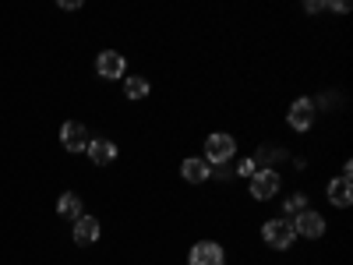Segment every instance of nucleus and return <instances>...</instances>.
Here are the masks:
<instances>
[{"label":"nucleus","mask_w":353,"mask_h":265,"mask_svg":"<svg viewBox=\"0 0 353 265\" xmlns=\"http://www.w3.org/2000/svg\"><path fill=\"white\" fill-rule=\"evenodd\" d=\"M191 265H223V248L216 244V241H198L194 248H191Z\"/></svg>","instance_id":"obj_6"},{"label":"nucleus","mask_w":353,"mask_h":265,"mask_svg":"<svg viewBox=\"0 0 353 265\" xmlns=\"http://www.w3.org/2000/svg\"><path fill=\"white\" fill-rule=\"evenodd\" d=\"M124 57L117 53V50H103L99 57H96V71L103 75V78H124Z\"/></svg>","instance_id":"obj_7"},{"label":"nucleus","mask_w":353,"mask_h":265,"mask_svg":"<svg viewBox=\"0 0 353 265\" xmlns=\"http://www.w3.org/2000/svg\"><path fill=\"white\" fill-rule=\"evenodd\" d=\"M57 213H61L64 219H78V216H81V198H78L74 191H64L61 202H57Z\"/></svg>","instance_id":"obj_13"},{"label":"nucleus","mask_w":353,"mask_h":265,"mask_svg":"<svg viewBox=\"0 0 353 265\" xmlns=\"http://www.w3.org/2000/svg\"><path fill=\"white\" fill-rule=\"evenodd\" d=\"M99 241V219L96 216H78L74 219V244H96Z\"/></svg>","instance_id":"obj_10"},{"label":"nucleus","mask_w":353,"mask_h":265,"mask_svg":"<svg viewBox=\"0 0 353 265\" xmlns=\"http://www.w3.org/2000/svg\"><path fill=\"white\" fill-rule=\"evenodd\" d=\"M237 173H241V177H254V173H258V166H254V159H244V163L237 166Z\"/></svg>","instance_id":"obj_16"},{"label":"nucleus","mask_w":353,"mask_h":265,"mask_svg":"<svg viewBox=\"0 0 353 265\" xmlns=\"http://www.w3.org/2000/svg\"><path fill=\"white\" fill-rule=\"evenodd\" d=\"M61 141H64V149H68V153H85L92 138H88V128H85V124L68 121V124L61 128Z\"/></svg>","instance_id":"obj_5"},{"label":"nucleus","mask_w":353,"mask_h":265,"mask_svg":"<svg viewBox=\"0 0 353 265\" xmlns=\"http://www.w3.org/2000/svg\"><path fill=\"white\" fill-rule=\"evenodd\" d=\"M314 124V103L311 99H297L290 106V128L293 131H307Z\"/></svg>","instance_id":"obj_8"},{"label":"nucleus","mask_w":353,"mask_h":265,"mask_svg":"<svg viewBox=\"0 0 353 265\" xmlns=\"http://www.w3.org/2000/svg\"><path fill=\"white\" fill-rule=\"evenodd\" d=\"M85 153H88V159H92L96 166H106V163H113V159H117V145H113L110 138H92Z\"/></svg>","instance_id":"obj_9"},{"label":"nucleus","mask_w":353,"mask_h":265,"mask_svg":"<svg viewBox=\"0 0 353 265\" xmlns=\"http://www.w3.org/2000/svg\"><path fill=\"white\" fill-rule=\"evenodd\" d=\"M181 177L191 181V184H201V181H209V177H212V166L205 159H184L181 163Z\"/></svg>","instance_id":"obj_11"},{"label":"nucleus","mask_w":353,"mask_h":265,"mask_svg":"<svg viewBox=\"0 0 353 265\" xmlns=\"http://www.w3.org/2000/svg\"><path fill=\"white\" fill-rule=\"evenodd\" d=\"M233 153H237V141H233L230 135L216 131V135L205 138V163L209 166H223L226 159H233Z\"/></svg>","instance_id":"obj_1"},{"label":"nucleus","mask_w":353,"mask_h":265,"mask_svg":"<svg viewBox=\"0 0 353 265\" xmlns=\"http://www.w3.org/2000/svg\"><path fill=\"white\" fill-rule=\"evenodd\" d=\"M329 202L339 205V209H346V205L353 202V181H346V177H336V181H329Z\"/></svg>","instance_id":"obj_12"},{"label":"nucleus","mask_w":353,"mask_h":265,"mask_svg":"<svg viewBox=\"0 0 353 265\" xmlns=\"http://www.w3.org/2000/svg\"><path fill=\"white\" fill-rule=\"evenodd\" d=\"M283 209H286V216H293V219H297V216L307 209V195H290V198L283 202Z\"/></svg>","instance_id":"obj_15"},{"label":"nucleus","mask_w":353,"mask_h":265,"mask_svg":"<svg viewBox=\"0 0 353 265\" xmlns=\"http://www.w3.org/2000/svg\"><path fill=\"white\" fill-rule=\"evenodd\" d=\"M261 237H265V244H269V248L286 251L293 241H297V233H293V223L290 219H269V223L261 226Z\"/></svg>","instance_id":"obj_2"},{"label":"nucleus","mask_w":353,"mask_h":265,"mask_svg":"<svg viewBox=\"0 0 353 265\" xmlns=\"http://www.w3.org/2000/svg\"><path fill=\"white\" fill-rule=\"evenodd\" d=\"M307 14H318V11H325V4H318V0H311V4H304Z\"/></svg>","instance_id":"obj_17"},{"label":"nucleus","mask_w":353,"mask_h":265,"mask_svg":"<svg viewBox=\"0 0 353 265\" xmlns=\"http://www.w3.org/2000/svg\"><path fill=\"white\" fill-rule=\"evenodd\" d=\"M293 223V233H301V237H321V233H325V216L321 213H311V209H304L297 219H290Z\"/></svg>","instance_id":"obj_4"},{"label":"nucleus","mask_w":353,"mask_h":265,"mask_svg":"<svg viewBox=\"0 0 353 265\" xmlns=\"http://www.w3.org/2000/svg\"><path fill=\"white\" fill-rule=\"evenodd\" d=\"M124 96H128V99H145V96H149V81L138 78V75H131V78L124 81Z\"/></svg>","instance_id":"obj_14"},{"label":"nucleus","mask_w":353,"mask_h":265,"mask_svg":"<svg viewBox=\"0 0 353 265\" xmlns=\"http://www.w3.org/2000/svg\"><path fill=\"white\" fill-rule=\"evenodd\" d=\"M276 195H279V173H276V170H258V173L251 177V198L269 202V198H276Z\"/></svg>","instance_id":"obj_3"}]
</instances>
